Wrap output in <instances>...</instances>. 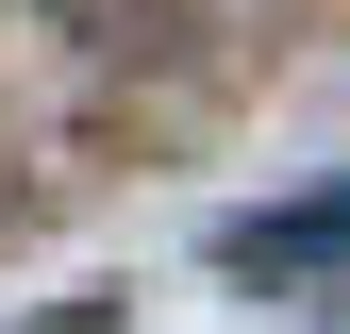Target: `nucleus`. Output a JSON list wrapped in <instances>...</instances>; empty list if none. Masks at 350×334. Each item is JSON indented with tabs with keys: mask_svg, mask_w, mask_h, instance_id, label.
Returning a JSON list of instances; mask_svg holds the SVG:
<instances>
[{
	"mask_svg": "<svg viewBox=\"0 0 350 334\" xmlns=\"http://www.w3.org/2000/svg\"><path fill=\"white\" fill-rule=\"evenodd\" d=\"M217 250H234L250 284H284V268H334V250H350V201H300V218H234Z\"/></svg>",
	"mask_w": 350,
	"mask_h": 334,
	"instance_id": "obj_1",
	"label": "nucleus"
}]
</instances>
